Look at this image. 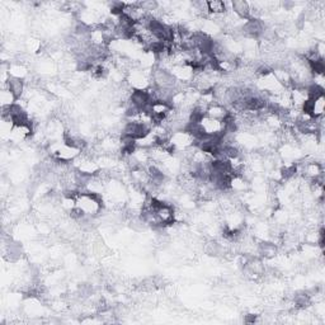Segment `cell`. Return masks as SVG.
<instances>
[{"label":"cell","mask_w":325,"mask_h":325,"mask_svg":"<svg viewBox=\"0 0 325 325\" xmlns=\"http://www.w3.org/2000/svg\"><path fill=\"white\" fill-rule=\"evenodd\" d=\"M231 5V12L234 14H236L242 19H251V12H252V6L248 1H244V0H236V1H233L230 4Z\"/></svg>","instance_id":"obj_1"},{"label":"cell","mask_w":325,"mask_h":325,"mask_svg":"<svg viewBox=\"0 0 325 325\" xmlns=\"http://www.w3.org/2000/svg\"><path fill=\"white\" fill-rule=\"evenodd\" d=\"M4 88H8L10 92L13 93V95L15 97V99H20V97L23 95L24 92V81L22 78H15V76H9L8 81H5V85Z\"/></svg>","instance_id":"obj_2"},{"label":"cell","mask_w":325,"mask_h":325,"mask_svg":"<svg viewBox=\"0 0 325 325\" xmlns=\"http://www.w3.org/2000/svg\"><path fill=\"white\" fill-rule=\"evenodd\" d=\"M207 8L208 13L213 15H224L225 13L227 12L226 3L220 1V0H211V1H207Z\"/></svg>","instance_id":"obj_3"}]
</instances>
